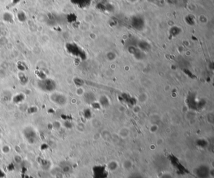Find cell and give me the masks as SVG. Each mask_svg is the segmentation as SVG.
Instances as JSON below:
<instances>
[{
  "label": "cell",
  "instance_id": "obj_3",
  "mask_svg": "<svg viewBox=\"0 0 214 178\" xmlns=\"http://www.w3.org/2000/svg\"><path fill=\"white\" fill-rule=\"evenodd\" d=\"M50 98L53 102L59 105H63L66 102L65 97L60 94H53L52 95Z\"/></svg>",
  "mask_w": 214,
  "mask_h": 178
},
{
  "label": "cell",
  "instance_id": "obj_5",
  "mask_svg": "<svg viewBox=\"0 0 214 178\" xmlns=\"http://www.w3.org/2000/svg\"><path fill=\"white\" fill-rule=\"evenodd\" d=\"M130 178H142V176H141L138 174L137 176H136V174H133L132 176H130Z\"/></svg>",
  "mask_w": 214,
  "mask_h": 178
},
{
  "label": "cell",
  "instance_id": "obj_4",
  "mask_svg": "<svg viewBox=\"0 0 214 178\" xmlns=\"http://www.w3.org/2000/svg\"><path fill=\"white\" fill-rule=\"evenodd\" d=\"M23 99H24V96L22 94H19V95H17L16 96H15V97L14 98V101H15V102L18 103V102L22 101L23 100Z\"/></svg>",
  "mask_w": 214,
  "mask_h": 178
},
{
  "label": "cell",
  "instance_id": "obj_2",
  "mask_svg": "<svg viewBox=\"0 0 214 178\" xmlns=\"http://www.w3.org/2000/svg\"><path fill=\"white\" fill-rule=\"evenodd\" d=\"M97 171H93L94 178H107L108 176V171L104 166H97L94 167Z\"/></svg>",
  "mask_w": 214,
  "mask_h": 178
},
{
  "label": "cell",
  "instance_id": "obj_1",
  "mask_svg": "<svg viewBox=\"0 0 214 178\" xmlns=\"http://www.w3.org/2000/svg\"><path fill=\"white\" fill-rule=\"evenodd\" d=\"M38 85L41 90L46 92H52L56 88V83L51 79H43L38 82Z\"/></svg>",
  "mask_w": 214,
  "mask_h": 178
}]
</instances>
